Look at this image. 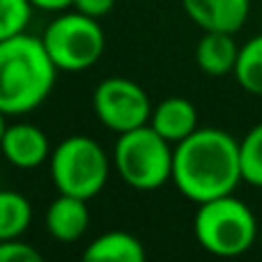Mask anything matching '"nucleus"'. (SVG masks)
Listing matches in <instances>:
<instances>
[{
	"instance_id": "nucleus-1",
	"label": "nucleus",
	"mask_w": 262,
	"mask_h": 262,
	"mask_svg": "<svg viewBox=\"0 0 262 262\" xmlns=\"http://www.w3.org/2000/svg\"><path fill=\"white\" fill-rule=\"evenodd\" d=\"M172 182L195 205L235 193L242 182L239 140L223 129L198 127L175 145Z\"/></svg>"
},
{
	"instance_id": "nucleus-2",
	"label": "nucleus",
	"mask_w": 262,
	"mask_h": 262,
	"mask_svg": "<svg viewBox=\"0 0 262 262\" xmlns=\"http://www.w3.org/2000/svg\"><path fill=\"white\" fill-rule=\"evenodd\" d=\"M58 67L41 37L28 32L0 41V111L23 115L39 108L53 92Z\"/></svg>"
},
{
	"instance_id": "nucleus-3",
	"label": "nucleus",
	"mask_w": 262,
	"mask_h": 262,
	"mask_svg": "<svg viewBox=\"0 0 262 262\" xmlns=\"http://www.w3.org/2000/svg\"><path fill=\"white\" fill-rule=\"evenodd\" d=\"M193 235L207 253L216 258H237L260 239V226L253 209L235 193H228L198 205Z\"/></svg>"
},
{
	"instance_id": "nucleus-4",
	"label": "nucleus",
	"mask_w": 262,
	"mask_h": 262,
	"mask_svg": "<svg viewBox=\"0 0 262 262\" xmlns=\"http://www.w3.org/2000/svg\"><path fill=\"white\" fill-rule=\"evenodd\" d=\"M170 145V140H166L149 124L118 134L113 147L115 172L136 191L161 189L166 182L172 180L175 147Z\"/></svg>"
},
{
	"instance_id": "nucleus-5",
	"label": "nucleus",
	"mask_w": 262,
	"mask_h": 262,
	"mask_svg": "<svg viewBox=\"0 0 262 262\" xmlns=\"http://www.w3.org/2000/svg\"><path fill=\"white\" fill-rule=\"evenodd\" d=\"M51 180L58 193L92 200L104 191L111 177L113 159L88 136H69L60 140L49 157Z\"/></svg>"
},
{
	"instance_id": "nucleus-6",
	"label": "nucleus",
	"mask_w": 262,
	"mask_h": 262,
	"mask_svg": "<svg viewBox=\"0 0 262 262\" xmlns=\"http://www.w3.org/2000/svg\"><path fill=\"white\" fill-rule=\"evenodd\" d=\"M46 53L58 72H85L95 67L106 51V35L99 18L78 12H60L41 35Z\"/></svg>"
},
{
	"instance_id": "nucleus-7",
	"label": "nucleus",
	"mask_w": 262,
	"mask_h": 262,
	"mask_svg": "<svg viewBox=\"0 0 262 262\" xmlns=\"http://www.w3.org/2000/svg\"><path fill=\"white\" fill-rule=\"evenodd\" d=\"M152 101L143 85L124 76H111L101 81L92 92V111L106 129L115 134L149 124Z\"/></svg>"
},
{
	"instance_id": "nucleus-8",
	"label": "nucleus",
	"mask_w": 262,
	"mask_h": 262,
	"mask_svg": "<svg viewBox=\"0 0 262 262\" xmlns=\"http://www.w3.org/2000/svg\"><path fill=\"white\" fill-rule=\"evenodd\" d=\"M0 152L14 168L32 170V168H39L41 163L49 161L53 149H51L49 136L37 124L14 122L7 124V129H5L3 140H0Z\"/></svg>"
},
{
	"instance_id": "nucleus-9",
	"label": "nucleus",
	"mask_w": 262,
	"mask_h": 262,
	"mask_svg": "<svg viewBox=\"0 0 262 262\" xmlns=\"http://www.w3.org/2000/svg\"><path fill=\"white\" fill-rule=\"evenodd\" d=\"M184 12L203 32H239L251 12V0H182Z\"/></svg>"
},
{
	"instance_id": "nucleus-10",
	"label": "nucleus",
	"mask_w": 262,
	"mask_h": 262,
	"mask_svg": "<svg viewBox=\"0 0 262 262\" xmlns=\"http://www.w3.org/2000/svg\"><path fill=\"white\" fill-rule=\"evenodd\" d=\"M44 226H46V232L55 242H62V244L78 242L88 232V226H90L88 200L76 198V195L58 193V198L46 209Z\"/></svg>"
},
{
	"instance_id": "nucleus-11",
	"label": "nucleus",
	"mask_w": 262,
	"mask_h": 262,
	"mask_svg": "<svg viewBox=\"0 0 262 262\" xmlns=\"http://www.w3.org/2000/svg\"><path fill=\"white\" fill-rule=\"evenodd\" d=\"M149 127L177 145L198 129V108L184 97H166L152 108Z\"/></svg>"
},
{
	"instance_id": "nucleus-12",
	"label": "nucleus",
	"mask_w": 262,
	"mask_h": 262,
	"mask_svg": "<svg viewBox=\"0 0 262 262\" xmlns=\"http://www.w3.org/2000/svg\"><path fill=\"white\" fill-rule=\"evenodd\" d=\"M237 58H239V46L235 41L232 32H214L207 30L198 39L195 46V64L207 76H226L235 72Z\"/></svg>"
},
{
	"instance_id": "nucleus-13",
	"label": "nucleus",
	"mask_w": 262,
	"mask_h": 262,
	"mask_svg": "<svg viewBox=\"0 0 262 262\" xmlns=\"http://www.w3.org/2000/svg\"><path fill=\"white\" fill-rule=\"evenodd\" d=\"M145 255L147 253H145L143 242L124 230L104 232L97 239H92L83 251V258L97 262H143Z\"/></svg>"
},
{
	"instance_id": "nucleus-14",
	"label": "nucleus",
	"mask_w": 262,
	"mask_h": 262,
	"mask_svg": "<svg viewBox=\"0 0 262 262\" xmlns=\"http://www.w3.org/2000/svg\"><path fill=\"white\" fill-rule=\"evenodd\" d=\"M32 221V205L23 193L0 189V242L16 239Z\"/></svg>"
},
{
	"instance_id": "nucleus-15",
	"label": "nucleus",
	"mask_w": 262,
	"mask_h": 262,
	"mask_svg": "<svg viewBox=\"0 0 262 262\" xmlns=\"http://www.w3.org/2000/svg\"><path fill=\"white\" fill-rule=\"evenodd\" d=\"M235 81L249 95L262 97V35L239 46V58L235 64Z\"/></svg>"
},
{
	"instance_id": "nucleus-16",
	"label": "nucleus",
	"mask_w": 262,
	"mask_h": 262,
	"mask_svg": "<svg viewBox=\"0 0 262 262\" xmlns=\"http://www.w3.org/2000/svg\"><path fill=\"white\" fill-rule=\"evenodd\" d=\"M242 182L262 189V122L239 140Z\"/></svg>"
},
{
	"instance_id": "nucleus-17",
	"label": "nucleus",
	"mask_w": 262,
	"mask_h": 262,
	"mask_svg": "<svg viewBox=\"0 0 262 262\" xmlns=\"http://www.w3.org/2000/svg\"><path fill=\"white\" fill-rule=\"evenodd\" d=\"M32 9L30 0H0V41L26 32Z\"/></svg>"
},
{
	"instance_id": "nucleus-18",
	"label": "nucleus",
	"mask_w": 262,
	"mask_h": 262,
	"mask_svg": "<svg viewBox=\"0 0 262 262\" xmlns=\"http://www.w3.org/2000/svg\"><path fill=\"white\" fill-rule=\"evenodd\" d=\"M41 253L32 244H26L16 239H3L0 242V262H39Z\"/></svg>"
},
{
	"instance_id": "nucleus-19",
	"label": "nucleus",
	"mask_w": 262,
	"mask_h": 262,
	"mask_svg": "<svg viewBox=\"0 0 262 262\" xmlns=\"http://www.w3.org/2000/svg\"><path fill=\"white\" fill-rule=\"evenodd\" d=\"M113 5H115V0H74L72 7L92 18H101L113 9Z\"/></svg>"
},
{
	"instance_id": "nucleus-20",
	"label": "nucleus",
	"mask_w": 262,
	"mask_h": 262,
	"mask_svg": "<svg viewBox=\"0 0 262 262\" xmlns=\"http://www.w3.org/2000/svg\"><path fill=\"white\" fill-rule=\"evenodd\" d=\"M32 7L35 9H41V12H64V9H69L74 5V0H30Z\"/></svg>"
},
{
	"instance_id": "nucleus-21",
	"label": "nucleus",
	"mask_w": 262,
	"mask_h": 262,
	"mask_svg": "<svg viewBox=\"0 0 262 262\" xmlns=\"http://www.w3.org/2000/svg\"><path fill=\"white\" fill-rule=\"evenodd\" d=\"M5 118H7V115L0 111V140H3V134H5V129H7V122H5Z\"/></svg>"
},
{
	"instance_id": "nucleus-22",
	"label": "nucleus",
	"mask_w": 262,
	"mask_h": 262,
	"mask_svg": "<svg viewBox=\"0 0 262 262\" xmlns=\"http://www.w3.org/2000/svg\"><path fill=\"white\" fill-rule=\"evenodd\" d=\"M258 242H260V244H262V226H260V239H258Z\"/></svg>"
}]
</instances>
